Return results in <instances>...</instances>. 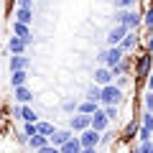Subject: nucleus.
<instances>
[{"label":"nucleus","mask_w":153,"mask_h":153,"mask_svg":"<svg viewBox=\"0 0 153 153\" xmlns=\"http://www.w3.org/2000/svg\"><path fill=\"white\" fill-rule=\"evenodd\" d=\"M133 59H135L133 61V79H135V87H138V84L148 82V76L153 71V54L146 51V49H140Z\"/></svg>","instance_id":"obj_1"},{"label":"nucleus","mask_w":153,"mask_h":153,"mask_svg":"<svg viewBox=\"0 0 153 153\" xmlns=\"http://www.w3.org/2000/svg\"><path fill=\"white\" fill-rule=\"evenodd\" d=\"M115 23L125 26L128 31H138L143 26V13L138 8H125V10H117L115 13Z\"/></svg>","instance_id":"obj_2"},{"label":"nucleus","mask_w":153,"mask_h":153,"mask_svg":"<svg viewBox=\"0 0 153 153\" xmlns=\"http://www.w3.org/2000/svg\"><path fill=\"white\" fill-rule=\"evenodd\" d=\"M125 102V89L123 87H117V84H107V87H102V100H100V105L102 107H107V105H120Z\"/></svg>","instance_id":"obj_3"},{"label":"nucleus","mask_w":153,"mask_h":153,"mask_svg":"<svg viewBox=\"0 0 153 153\" xmlns=\"http://www.w3.org/2000/svg\"><path fill=\"white\" fill-rule=\"evenodd\" d=\"M123 59H125V51H123L120 46H107V49H102L97 54V61H100V64H105V66H110V69L117 66Z\"/></svg>","instance_id":"obj_4"},{"label":"nucleus","mask_w":153,"mask_h":153,"mask_svg":"<svg viewBox=\"0 0 153 153\" xmlns=\"http://www.w3.org/2000/svg\"><path fill=\"white\" fill-rule=\"evenodd\" d=\"M69 128L74 135H79V133H84V130H89L92 128V115H84V112H76V115H71L69 117Z\"/></svg>","instance_id":"obj_5"},{"label":"nucleus","mask_w":153,"mask_h":153,"mask_svg":"<svg viewBox=\"0 0 153 153\" xmlns=\"http://www.w3.org/2000/svg\"><path fill=\"white\" fill-rule=\"evenodd\" d=\"M120 49L125 51V56H130V54H138V51L143 49V36H138V31H130L125 38H123Z\"/></svg>","instance_id":"obj_6"},{"label":"nucleus","mask_w":153,"mask_h":153,"mask_svg":"<svg viewBox=\"0 0 153 153\" xmlns=\"http://www.w3.org/2000/svg\"><path fill=\"white\" fill-rule=\"evenodd\" d=\"M128 33H130V31H128L125 26H120V23H115V26H112V28L107 31L105 41H107V46H120V44H123V38H125Z\"/></svg>","instance_id":"obj_7"},{"label":"nucleus","mask_w":153,"mask_h":153,"mask_svg":"<svg viewBox=\"0 0 153 153\" xmlns=\"http://www.w3.org/2000/svg\"><path fill=\"white\" fill-rule=\"evenodd\" d=\"M92 79H94V84H100V87H107V84H112V82H115L112 69H110V66H105V64H100L97 69L92 71Z\"/></svg>","instance_id":"obj_8"},{"label":"nucleus","mask_w":153,"mask_h":153,"mask_svg":"<svg viewBox=\"0 0 153 153\" xmlns=\"http://www.w3.org/2000/svg\"><path fill=\"white\" fill-rule=\"evenodd\" d=\"M140 128H143L140 115H138V117H130V120L125 123V128L120 130V138H125V140H135V135L140 133Z\"/></svg>","instance_id":"obj_9"},{"label":"nucleus","mask_w":153,"mask_h":153,"mask_svg":"<svg viewBox=\"0 0 153 153\" xmlns=\"http://www.w3.org/2000/svg\"><path fill=\"white\" fill-rule=\"evenodd\" d=\"M100 140H102V133H97L94 128L79 133V143H82V148H100Z\"/></svg>","instance_id":"obj_10"},{"label":"nucleus","mask_w":153,"mask_h":153,"mask_svg":"<svg viewBox=\"0 0 153 153\" xmlns=\"http://www.w3.org/2000/svg\"><path fill=\"white\" fill-rule=\"evenodd\" d=\"M92 128H94L97 133H105V130H110V128H112V123H110V117L105 115V110H102V107H100L97 112L92 115Z\"/></svg>","instance_id":"obj_11"},{"label":"nucleus","mask_w":153,"mask_h":153,"mask_svg":"<svg viewBox=\"0 0 153 153\" xmlns=\"http://www.w3.org/2000/svg\"><path fill=\"white\" fill-rule=\"evenodd\" d=\"M10 71H21V69H31V56L26 54H10V61H8Z\"/></svg>","instance_id":"obj_12"},{"label":"nucleus","mask_w":153,"mask_h":153,"mask_svg":"<svg viewBox=\"0 0 153 153\" xmlns=\"http://www.w3.org/2000/svg\"><path fill=\"white\" fill-rule=\"evenodd\" d=\"M33 97H36V94H33V89H28V84L26 87H16L13 89V100H16L18 105H31Z\"/></svg>","instance_id":"obj_13"},{"label":"nucleus","mask_w":153,"mask_h":153,"mask_svg":"<svg viewBox=\"0 0 153 153\" xmlns=\"http://www.w3.org/2000/svg\"><path fill=\"white\" fill-rule=\"evenodd\" d=\"M71 138H74V133H71L69 128H56L54 135H51L49 140H51V146H59V148H61L66 140H71Z\"/></svg>","instance_id":"obj_14"},{"label":"nucleus","mask_w":153,"mask_h":153,"mask_svg":"<svg viewBox=\"0 0 153 153\" xmlns=\"http://www.w3.org/2000/svg\"><path fill=\"white\" fill-rule=\"evenodd\" d=\"M13 36H18V38H23L28 46L33 44V36H31V26H26V23H18V21H13Z\"/></svg>","instance_id":"obj_15"},{"label":"nucleus","mask_w":153,"mask_h":153,"mask_svg":"<svg viewBox=\"0 0 153 153\" xmlns=\"http://www.w3.org/2000/svg\"><path fill=\"white\" fill-rule=\"evenodd\" d=\"M26 49H28V44L23 38H18V36L8 38V51H10V54H26Z\"/></svg>","instance_id":"obj_16"},{"label":"nucleus","mask_w":153,"mask_h":153,"mask_svg":"<svg viewBox=\"0 0 153 153\" xmlns=\"http://www.w3.org/2000/svg\"><path fill=\"white\" fill-rule=\"evenodd\" d=\"M28 84V69H21V71H10V87H26Z\"/></svg>","instance_id":"obj_17"},{"label":"nucleus","mask_w":153,"mask_h":153,"mask_svg":"<svg viewBox=\"0 0 153 153\" xmlns=\"http://www.w3.org/2000/svg\"><path fill=\"white\" fill-rule=\"evenodd\" d=\"M133 143L135 140H125V138H117V140L110 146L112 153H133Z\"/></svg>","instance_id":"obj_18"},{"label":"nucleus","mask_w":153,"mask_h":153,"mask_svg":"<svg viewBox=\"0 0 153 153\" xmlns=\"http://www.w3.org/2000/svg\"><path fill=\"white\" fill-rule=\"evenodd\" d=\"M49 138H46V135H41V133H36V135H33V138H28V148H31V151L33 153H36V151H41V148H44V146H49Z\"/></svg>","instance_id":"obj_19"},{"label":"nucleus","mask_w":153,"mask_h":153,"mask_svg":"<svg viewBox=\"0 0 153 153\" xmlns=\"http://www.w3.org/2000/svg\"><path fill=\"white\" fill-rule=\"evenodd\" d=\"M120 138V130H115V128H110V130L102 133V140H100V148H110L115 140Z\"/></svg>","instance_id":"obj_20"},{"label":"nucleus","mask_w":153,"mask_h":153,"mask_svg":"<svg viewBox=\"0 0 153 153\" xmlns=\"http://www.w3.org/2000/svg\"><path fill=\"white\" fill-rule=\"evenodd\" d=\"M100 107H102L100 102H92V100H82V102H79V110H76V112H84V115H94V112H97Z\"/></svg>","instance_id":"obj_21"},{"label":"nucleus","mask_w":153,"mask_h":153,"mask_svg":"<svg viewBox=\"0 0 153 153\" xmlns=\"http://www.w3.org/2000/svg\"><path fill=\"white\" fill-rule=\"evenodd\" d=\"M21 115H23V123H38V112L31 107V105H21Z\"/></svg>","instance_id":"obj_22"},{"label":"nucleus","mask_w":153,"mask_h":153,"mask_svg":"<svg viewBox=\"0 0 153 153\" xmlns=\"http://www.w3.org/2000/svg\"><path fill=\"white\" fill-rule=\"evenodd\" d=\"M61 153H82V143H79V135H74L71 140H66L61 146Z\"/></svg>","instance_id":"obj_23"},{"label":"nucleus","mask_w":153,"mask_h":153,"mask_svg":"<svg viewBox=\"0 0 153 153\" xmlns=\"http://www.w3.org/2000/svg\"><path fill=\"white\" fill-rule=\"evenodd\" d=\"M84 100H92V102H100V100H102V87L92 82V84L87 87V92H84Z\"/></svg>","instance_id":"obj_24"},{"label":"nucleus","mask_w":153,"mask_h":153,"mask_svg":"<svg viewBox=\"0 0 153 153\" xmlns=\"http://www.w3.org/2000/svg\"><path fill=\"white\" fill-rule=\"evenodd\" d=\"M13 21H18V23H26V26H31L33 23V10H23V8H16V13H13Z\"/></svg>","instance_id":"obj_25"},{"label":"nucleus","mask_w":153,"mask_h":153,"mask_svg":"<svg viewBox=\"0 0 153 153\" xmlns=\"http://www.w3.org/2000/svg\"><path fill=\"white\" fill-rule=\"evenodd\" d=\"M76 110H79V100H64V102H61V112L64 115H76Z\"/></svg>","instance_id":"obj_26"},{"label":"nucleus","mask_w":153,"mask_h":153,"mask_svg":"<svg viewBox=\"0 0 153 153\" xmlns=\"http://www.w3.org/2000/svg\"><path fill=\"white\" fill-rule=\"evenodd\" d=\"M36 125H38V133L46 135V138H51V135H54V130H56V125H54V123H49V120H38Z\"/></svg>","instance_id":"obj_27"},{"label":"nucleus","mask_w":153,"mask_h":153,"mask_svg":"<svg viewBox=\"0 0 153 153\" xmlns=\"http://www.w3.org/2000/svg\"><path fill=\"white\" fill-rule=\"evenodd\" d=\"M133 153H153V140H138V143H133Z\"/></svg>","instance_id":"obj_28"},{"label":"nucleus","mask_w":153,"mask_h":153,"mask_svg":"<svg viewBox=\"0 0 153 153\" xmlns=\"http://www.w3.org/2000/svg\"><path fill=\"white\" fill-rule=\"evenodd\" d=\"M102 110H105V115L110 117V123L120 120V107H117V105H107V107H102Z\"/></svg>","instance_id":"obj_29"},{"label":"nucleus","mask_w":153,"mask_h":153,"mask_svg":"<svg viewBox=\"0 0 153 153\" xmlns=\"http://www.w3.org/2000/svg\"><path fill=\"white\" fill-rule=\"evenodd\" d=\"M143 26L148 31H153V0H151V5L146 8V13H143Z\"/></svg>","instance_id":"obj_30"},{"label":"nucleus","mask_w":153,"mask_h":153,"mask_svg":"<svg viewBox=\"0 0 153 153\" xmlns=\"http://www.w3.org/2000/svg\"><path fill=\"white\" fill-rule=\"evenodd\" d=\"M140 0H115V8L117 10H125V8H138Z\"/></svg>","instance_id":"obj_31"},{"label":"nucleus","mask_w":153,"mask_h":153,"mask_svg":"<svg viewBox=\"0 0 153 153\" xmlns=\"http://www.w3.org/2000/svg\"><path fill=\"white\" fill-rule=\"evenodd\" d=\"M140 123H143V128H146V130L153 133V112H148V110H146V112L140 115Z\"/></svg>","instance_id":"obj_32"},{"label":"nucleus","mask_w":153,"mask_h":153,"mask_svg":"<svg viewBox=\"0 0 153 153\" xmlns=\"http://www.w3.org/2000/svg\"><path fill=\"white\" fill-rule=\"evenodd\" d=\"M36 133H38V125H36V123H23V135L33 138Z\"/></svg>","instance_id":"obj_33"},{"label":"nucleus","mask_w":153,"mask_h":153,"mask_svg":"<svg viewBox=\"0 0 153 153\" xmlns=\"http://www.w3.org/2000/svg\"><path fill=\"white\" fill-rule=\"evenodd\" d=\"M143 49H146V51H151V54H153V31H148L146 36H143Z\"/></svg>","instance_id":"obj_34"},{"label":"nucleus","mask_w":153,"mask_h":153,"mask_svg":"<svg viewBox=\"0 0 153 153\" xmlns=\"http://www.w3.org/2000/svg\"><path fill=\"white\" fill-rule=\"evenodd\" d=\"M143 107H146L148 112H153V92H146V94H143Z\"/></svg>","instance_id":"obj_35"},{"label":"nucleus","mask_w":153,"mask_h":153,"mask_svg":"<svg viewBox=\"0 0 153 153\" xmlns=\"http://www.w3.org/2000/svg\"><path fill=\"white\" fill-rule=\"evenodd\" d=\"M130 82H133V76H128V74H123V76H117V79H115V84H117V87H123V89H125Z\"/></svg>","instance_id":"obj_36"},{"label":"nucleus","mask_w":153,"mask_h":153,"mask_svg":"<svg viewBox=\"0 0 153 153\" xmlns=\"http://www.w3.org/2000/svg\"><path fill=\"white\" fill-rule=\"evenodd\" d=\"M16 8H23V10H33V0H16Z\"/></svg>","instance_id":"obj_37"},{"label":"nucleus","mask_w":153,"mask_h":153,"mask_svg":"<svg viewBox=\"0 0 153 153\" xmlns=\"http://www.w3.org/2000/svg\"><path fill=\"white\" fill-rule=\"evenodd\" d=\"M138 140H153V133L146 130V128H140V133H138Z\"/></svg>","instance_id":"obj_38"},{"label":"nucleus","mask_w":153,"mask_h":153,"mask_svg":"<svg viewBox=\"0 0 153 153\" xmlns=\"http://www.w3.org/2000/svg\"><path fill=\"white\" fill-rule=\"evenodd\" d=\"M10 117H13V120H21V123H23V115H21V105H16V107H13Z\"/></svg>","instance_id":"obj_39"},{"label":"nucleus","mask_w":153,"mask_h":153,"mask_svg":"<svg viewBox=\"0 0 153 153\" xmlns=\"http://www.w3.org/2000/svg\"><path fill=\"white\" fill-rule=\"evenodd\" d=\"M146 87H148V92H153V71H151V76H148V82H146Z\"/></svg>","instance_id":"obj_40"},{"label":"nucleus","mask_w":153,"mask_h":153,"mask_svg":"<svg viewBox=\"0 0 153 153\" xmlns=\"http://www.w3.org/2000/svg\"><path fill=\"white\" fill-rule=\"evenodd\" d=\"M82 153H97V148H82Z\"/></svg>","instance_id":"obj_41"},{"label":"nucleus","mask_w":153,"mask_h":153,"mask_svg":"<svg viewBox=\"0 0 153 153\" xmlns=\"http://www.w3.org/2000/svg\"><path fill=\"white\" fill-rule=\"evenodd\" d=\"M0 5H3V0H0Z\"/></svg>","instance_id":"obj_42"}]
</instances>
